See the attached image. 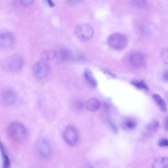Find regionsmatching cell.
<instances>
[{"label":"cell","instance_id":"1","mask_svg":"<svg viewBox=\"0 0 168 168\" xmlns=\"http://www.w3.org/2000/svg\"><path fill=\"white\" fill-rule=\"evenodd\" d=\"M7 133L11 140L17 144L23 143L26 140L27 137L26 128L19 122L12 123L9 126Z\"/></svg>","mask_w":168,"mask_h":168},{"label":"cell","instance_id":"2","mask_svg":"<svg viewBox=\"0 0 168 168\" xmlns=\"http://www.w3.org/2000/svg\"><path fill=\"white\" fill-rule=\"evenodd\" d=\"M50 72V68L46 62L41 60L37 62L33 68V73L35 78L41 81L46 80Z\"/></svg>","mask_w":168,"mask_h":168},{"label":"cell","instance_id":"3","mask_svg":"<svg viewBox=\"0 0 168 168\" xmlns=\"http://www.w3.org/2000/svg\"><path fill=\"white\" fill-rule=\"evenodd\" d=\"M107 42L111 48L114 50L119 51L123 49L127 46L128 39L125 35L115 33L109 36Z\"/></svg>","mask_w":168,"mask_h":168},{"label":"cell","instance_id":"4","mask_svg":"<svg viewBox=\"0 0 168 168\" xmlns=\"http://www.w3.org/2000/svg\"><path fill=\"white\" fill-rule=\"evenodd\" d=\"M23 64L22 58L18 55H14L7 58L3 62L4 68L12 72H17L22 68Z\"/></svg>","mask_w":168,"mask_h":168},{"label":"cell","instance_id":"5","mask_svg":"<svg viewBox=\"0 0 168 168\" xmlns=\"http://www.w3.org/2000/svg\"><path fill=\"white\" fill-rule=\"evenodd\" d=\"M74 32L77 38L82 41L89 40L94 34L91 25L88 23H82L77 25L75 28Z\"/></svg>","mask_w":168,"mask_h":168},{"label":"cell","instance_id":"6","mask_svg":"<svg viewBox=\"0 0 168 168\" xmlns=\"http://www.w3.org/2000/svg\"><path fill=\"white\" fill-rule=\"evenodd\" d=\"M63 136L65 142L70 146L75 145L79 141L78 131L73 126L69 125L65 128L63 132Z\"/></svg>","mask_w":168,"mask_h":168},{"label":"cell","instance_id":"7","mask_svg":"<svg viewBox=\"0 0 168 168\" xmlns=\"http://www.w3.org/2000/svg\"><path fill=\"white\" fill-rule=\"evenodd\" d=\"M15 43V37L10 31L6 29H0V49L10 48Z\"/></svg>","mask_w":168,"mask_h":168},{"label":"cell","instance_id":"8","mask_svg":"<svg viewBox=\"0 0 168 168\" xmlns=\"http://www.w3.org/2000/svg\"><path fill=\"white\" fill-rule=\"evenodd\" d=\"M0 98L3 104L6 106H11L17 102L18 95L14 90L12 88H7L2 91Z\"/></svg>","mask_w":168,"mask_h":168},{"label":"cell","instance_id":"9","mask_svg":"<svg viewBox=\"0 0 168 168\" xmlns=\"http://www.w3.org/2000/svg\"><path fill=\"white\" fill-rule=\"evenodd\" d=\"M129 61L133 66L136 67H141L145 62V58L144 55L139 52H135L130 56Z\"/></svg>","mask_w":168,"mask_h":168},{"label":"cell","instance_id":"10","mask_svg":"<svg viewBox=\"0 0 168 168\" xmlns=\"http://www.w3.org/2000/svg\"><path fill=\"white\" fill-rule=\"evenodd\" d=\"M38 151L42 157L44 158L49 157L51 154V148L48 142L45 140H42L39 144Z\"/></svg>","mask_w":168,"mask_h":168},{"label":"cell","instance_id":"11","mask_svg":"<svg viewBox=\"0 0 168 168\" xmlns=\"http://www.w3.org/2000/svg\"><path fill=\"white\" fill-rule=\"evenodd\" d=\"M83 75L85 80L91 86L93 87H97V81L92 72L89 68H86L84 70Z\"/></svg>","mask_w":168,"mask_h":168},{"label":"cell","instance_id":"12","mask_svg":"<svg viewBox=\"0 0 168 168\" xmlns=\"http://www.w3.org/2000/svg\"><path fill=\"white\" fill-rule=\"evenodd\" d=\"M137 125V121L132 118H125L121 122V126L123 129L126 130L133 129L136 127Z\"/></svg>","mask_w":168,"mask_h":168},{"label":"cell","instance_id":"13","mask_svg":"<svg viewBox=\"0 0 168 168\" xmlns=\"http://www.w3.org/2000/svg\"><path fill=\"white\" fill-rule=\"evenodd\" d=\"M86 108L91 112L96 111L101 107V103L98 100L95 98L89 99L85 104Z\"/></svg>","mask_w":168,"mask_h":168},{"label":"cell","instance_id":"14","mask_svg":"<svg viewBox=\"0 0 168 168\" xmlns=\"http://www.w3.org/2000/svg\"><path fill=\"white\" fill-rule=\"evenodd\" d=\"M152 168H168V159L166 157L156 159L153 163Z\"/></svg>","mask_w":168,"mask_h":168},{"label":"cell","instance_id":"15","mask_svg":"<svg viewBox=\"0 0 168 168\" xmlns=\"http://www.w3.org/2000/svg\"><path fill=\"white\" fill-rule=\"evenodd\" d=\"M152 98L161 110L163 112H166L167 111V105L164 99L160 95L157 94H153Z\"/></svg>","mask_w":168,"mask_h":168},{"label":"cell","instance_id":"16","mask_svg":"<svg viewBox=\"0 0 168 168\" xmlns=\"http://www.w3.org/2000/svg\"><path fill=\"white\" fill-rule=\"evenodd\" d=\"M0 151L3 160L2 168H10L11 166L10 160L5 151L1 141H0Z\"/></svg>","mask_w":168,"mask_h":168},{"label":"cell","instance_id":"17","mask_svg":"<svg viewBox=\"0 0 168 168\" xmlns=\"http://www.w3.org/2000/svg\"><path fill=\"white\" fill-rule=\"evenodd\" d=\"M57 53L54 50H48L44 51L41 54V60L46 62L52 60L56 56Z\"/></svg>","mask_w":168,"mask_h":168},{"label":"cell","instance_id":"18","mask_svg":"<svg viewBox=\"0 0 168 168\" xmlns=\"http://www.w3.org/2000/svg\"><path fill=\"white\" fill-rule=\"evenodd\" d=\"M159 127V122L157 120H154L146 125V128L149 131L156 132L158 130Z\"/></svg>","mask_w":168,"mask_h":168},{"label":"cell","instance_id":"19","mask_svg":"<svg viewBox=\"0 0 168 168\" xmlns=\"http://www.w3.org/2000/svg\"><path fill=\"white\" fill-rule=\"evenodd\" d=\"M135 88L139 89L148 90L149 88L146 84L144 81H133L130 83Z\"/></svg>","mask_w":168,"mask_h":168},{"label":"cell","instance_id":"20","mask_svg":"<svg viewBox=\"0 0 168 168\" xmlns=\"http://www.w3.org/2000/svg\"><path fill=\"white\" fill-rule=\"evenodd\" d=\"M85 104L81 100H76L74 101L72 104L73 109L77 111L81 110L83 108Z\"/></svg>","mask_w":168,"mask_h":168},{"label":"cell","instance_id":"21","mask_svg":"<svg viewBox=\"0 0 168 168\" xmlns=\"http://www.w3.org/2000/svg\"><path fill=\"white\" fill-rule=\"evenodd\" d=\"M60 56L63 60H66L70 57V52L67 49H63L60 51Z\"/></svg>","mask_w":168,"mask_h":168},{"label":"cell","instance_id":"22","mask_svg":"<svg viewBox=\"0 0 168 168\" xmlns=\"http://www.w3.org/2000/svg\"><path fill=\"white\" fill-rule=\"evenodd\" d=\"M161 57L163 61L165 64L168 63V51L167 49H163L161 53Z\"/></svg>","mask_w":168,"mask_h":168},{"label":"cell","instance_id":"23","mask_svg":"<svg viewBox=\"0 0 168 168\" xmlns=\"http://www.w3.org/2000/svg\"><path fill=\"white\" fill-rule=\"evenodd\" d=\"M158 145L161 147H167L168 141L167 139L164 138L160 140L158 142Z\"/></svg>","mask_w":168,"mask_h":168},{"label":"cell","instance_id":"24","mask_svg":"<svg viewBox=\"0 0 168 168\" xmlns=\"http://www.w3.org/2000/svg\"><path fill=\"white\" fill-rule=\"evenodd\" d=\"M109 123L110 127H111L113 132L115 133H117L118 130L117 127H116L115 125L114 124V123H113L112 121L109 120Z\"/></svg>","mask_w":168,"mask_h":168},{"label":"cell","instance_id":"25","mask_svg":"<svg viewBox=\"0 0 168 168\" xmlns=\"http://www.w3.org/2000/svg\"><path fill=\"white\" fill-rule=\"evenodd\" d=\"M101 70L104 74L106 75H107L109 77H111L112 78H116V76L115 75L112 73L110 71L106 69H102Z\"/></svg>","mask_w":168,"mask_h":168},{"label":"cell","instance_id":"26","mask_svg":"<svg viewBox=\"0 0 168 168\" xmlns=\"http://www.w3.org/2000/svg\"><path fill=\"white\" fill-rule=\"evenodd\" d=\"M21 3L24 6H29L33 3L34 1L32 0H24L21 1Z\"/></svg>","mask_w":168,"mask_h":168},{"label":"cell","instance_id":"27","mask_svg":"<svg viewBox=\"0 0 168 168\" xmlns=\"http://www.w3.org/2000/svg\"><path fill=\"white\" fill-rule=\"evenodd\" d=\"M164 127L166 131H168V117L167 116L165 118L164 121Z\"/></svg>","mask_w":168,"mask_h":168},{"label":"cell","instance_id":"28","mask_svg":"<svg viewBox=\"0 0 168 168\" xmlns=\"http://www.w3.org/2000/svg\"><path fill=\"white\" fill-rule=\"evenodd\" d=\"M47 1V3L48 5L50 7L53 8L55 6V4L52 1L48 0V1Z\"/></svg>","mask_w":168,"mask_h":168},{"label":"cell","instance_id":"29","mask_svg":"<svg viewBox=\"0 0 168 168\" xmlns=\"http://www.w3.org/2000/svg\"><path fill=\"white\" fill-rule=\"evenodd\" d=\"M163 79L165 81H168V73L167 71L165 72L164 75H163Z\"/></svg>","mask_w":168,"mask_h":168},{"label":"cell","instance_id":"30","mask_svg":"<svg viewBox=\"0 0 168 168\" xmlns=\"http://www.w3.org/2000/svg\"><path fill=\"white\" fill-rule=\"evenodd\" d=\"M70 3H79V2H81L80 1H69Z\"/></svg>","mask_w":168,"mask_h":168},{"label":"cell","instance_id":"31","mask_svg":"<svg viewBox=\"0 0 168 168\" xmlns=\"http://www.w3.org/2000/svg\"><path fill=\"white\" fill-rule=\"evenodd\" d=\"M88 168H95L93 167H89Z\"/></svg>","mask_w":168,"mask_h":168}]
</instances>
